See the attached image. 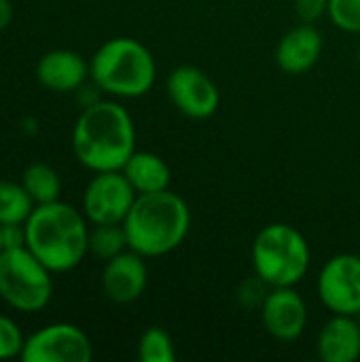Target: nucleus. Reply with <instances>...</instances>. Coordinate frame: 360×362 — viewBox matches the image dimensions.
Masks as SVG:
<instances>
[{
    "label": "nucleus",
    "mask_w": 360,
    "mask_h": 362,
    "mask_svg": "<svg viewBox=\"0 0 360 362\" xmlns=\"http://www.w3.org/2000/svg\"><path fill=\"white\" fill-rule=\"evenodd\" d=\"M323 47V34L312 23H301L280 38L276 47V64L286 74H303L316 66Z\"/></svg>",
    "instance_id": "nucleus-14"
},
{
    "label": "nucleus",
    "mask_w": 360,
    "mask_h": 362,
    "mask_svg": "<svg viewBox=\"0 0 360 362\" xmlns=\"http://www.w3.org/2000/svg\"><path fill=\"white\" fill-rule=\"evenodd\" d=\"M53 272L25 246L0 252V299L17 312L36 314L53 297Z\"/></svg>",
    "instance_id": "nucleus-6"
},
{
    "label": "nucleus",
    "mask_w": 360,
    "mask_h": 362,
    "mask_svg": "<svg viewBox=\"0 0 360 362\" xmlns=\"http://www.w3.org/2000/svg\"><path fill=\"white\" fill-rule=\"evenodd\" d=\"M327 15L339 30L360 34V0H329Z\"/></svg>",
    "instance_id": "nucleus-21"
},
{
    "label": "nucleus",
    "mask_w": 360,
    "mask_h": 362,
    "mask_svg": "<svg viewBox=\"0 0 360 362\" xmlns=\"http://www.w3.org/2000/svg\"><path fill=\"white\" fill-rule=\"evenodd\" d=\"M359 64H360V45H359Z\"/></svg>",
    "instance_id": "nucleus-28"
},
{
    "label": "nucleus",
    "mask_w": 360,
    "mask_h": 362,
    "mask_svg": "<svg viewBox=\"0 0 360 362\" xmlns=\"http://www.w3.org/2000/svg\"><path fill=\"white\" fill-rule=\"evenodd\" d=\"M312 252L308 240L291 225L274 223L263 227L252 244V267L269 288L295 286L310 269Z\"/></svg>",
    "instance_id": "nucleus-5"
},
{
    "label": "nucleus",
    "mask_w": 360,
    "mask_h": 362,
    "mask_svg": "<svg viewBox=\"0 0 360 362\" xmlns=\"http://www.w3.org/2000/svg\"><path fill=\"white\" fill-rule=\"evenodd\" d=\"M136 197L121 170L95 172L83 193V214L91 225H123Z\"/></svg>",
    "instance_id": "nucleus-8"
},
{
    "label": "nucleus",
    "mask_w": 360,
    "mask_h": 362,
    "mask_svg": "<svg viewBox=\"0 0 360 362\" xmlns=\"http://www.w3.org/2000/svg\"><path fill=\"white\" fill-rule=\"evenodd\" d=\"M146 282L149 269L144 257L129 248L104 263L102 291L112 303L127 305L138 301L146 291Z\"/></svg>",
    "instance_id": "nucleus-12"
},
{
    "label": "nucleus",
    "mask_w": 360,
    "mask_h": 362,
    "mask_svg": "<svg viewBox=\"0 0 360 362\" xmlns=\"http://www.w3.org/2000/svg\"><path fill=\"white\" fill-rule=\"evenodd\" d=\"M23 189L28 191V195L32 197V202L38 204H51L59 199L62 193V178L57 174V170L45 161H34L30 163L23 174L21 180Z\"/></svg>",
    "instance_id": "nucleus-17"
},
{
    "label": "nucleus",
    "mask_w": 360,
    "mask_h": 362,
    "mask_svg": "<svg viewBox=\"0 0 360 362\" xmlns=\"http://www.w3.org/2000/svg\"><path fill=\"white\" fill-rule=\"evenodd\" d=\"M34 206L21 182L0 180V225L25 223Z\"/></svg>",
    "instance_id": "nucleus-18"
},
{
    "label": "nucleus",
    "mask_w": 360,
    "mask_h": 362,
    "mask_svg": "<svg viewBox=\"0 0 360 362\" xmlns=\"http://www.w3.org/2000/svg\"><path fill=\"white\" fill-rule=\"evenodd\" d=\"M356 320H359V325H360V312H359V314H356Z\"/></svg>",
    "instance_id": "nucleus-27"
},
{
    "label": "nucleus",
    "mask_w": 360,
    "mask_h": 362,
    "mask_svg": "<svg viewBox=\"0 0 360 362\" xmlns=\"http://www.w3.org/2000/svg\"><path fill=\"white\" fill-rule=\"evenodd\" d=\"M138 358L142 362H174L176 348L174 339L166 329L151 327L140 335L138 341Z\"/></svg>",
    "instance_id": "nucleus-20"
},
{
    "label": "nucleus",
    "mask_w": 360,
    "mask_h": 362,
    "mask_svg": "<svg viewBox=\"0 0 360 362\" xmlns=\"http://www.w3.org/2000/svg\"><path fill=\"white\" fill-rule=\"evenodd\" d=\"M93 346L87 333L72 322H53L25 337L19 361L23 362H89Z\"/></svg>",
    "instance_id": "nucleus-7"
},
{
    "label": "nucleus",
    "mask_w": 360,
    "mask_h": 362,
    "mask_svg": "<svg viewBox=\"0 0 360 362\" xmlns=\"http://www.w3.org/2000/svg\"><path fill=\"white\" fill-rule=\"evenodd\" d=\"M0 229H2V246H4V250L25 246V223L0 225Z\"/></svg>",
    "instance_id": "nucleus-24"
},
{
    "label": "nucleus",
    "mask_w": 360,
    "mask_h": 362,
    "mask_svg": "<svg viewBox=\"0 0 360 362\" xmlns=\"http://www.w3.org/2000/svg\"><path fill=\"white\" fill-rule=\"evenodd\" d=\"M318 358L325 362H354L360 356V325L356 316L333 314L316 341Z\"/></svg>",
    "instance_id": "nucleus-15"
},
{
    "label": "nucleus",
    "mask_w": 360,
    "mask_h": 362,
    "mask_svg": "<svg viewBox=\"0 0 360 362\" xmlns=\"http://www.w3.org/2000/svg\"><path fill=\"white\" fill-rule=\"evenodd\" d=\"M157 76L153 53L136 38L106 40L89 62V78L112 98H140L151 91Z\"/></svg>",
    "instance_id": "nucleus-4"
},
{
    "label": "nucleus",
    "mask_w": 360,
    "mask_h": 362,
    "mask_svg": "<svg viewBox=\"0 0 360 362\" xmlns=\"http://www.w3.org/2000/svg\"><path fill=\"white\" fill-rule=\"evenodd\" d=\"M121 172L125 174V178L129 180L138 195L166 191L170 189L172 182L170 165L166 163V159L151 151H134V155L125 161Z\"/></svg>",
    "instance_id": "nucleus-16"
},
{
    "label": "nucleus",
    "mask_w": 360,
    "mask_h": 362,
    "mask_svg": "<svg viewBox=\"0 0 360 362\" xmlns=\"http://www.w3.org/2000/svg\"><path fill=\"white\" fill-rule=\"evenodd\" d=\"M13 2L11 0H0V30H6L13 21Z\"/></svg>",
    "instance_id": "nucleus-25"
},
{
    "label": "nucleus",
    "mask_w": 360,
    "mask_h": 362,
    "mask_svg": "<svg viewBox=\"0 0 360 362\" xmlns=\"http://www.w3.org/2000/svg\"><path fill=\"white\" fill-rule=\"evenodd\" d=\"M23 341L25 337L19 325L11 316L0 314V361L19 358L23 350Z\"/></svg>",
    "instance_id": "nucleus-22"
},
{
    "label": "nucleus",
    "mask_w": 360,
    "mask_h": 362,
    "mask_svg": "<svg viewBox=\"0 0 360 362\" xmlns=\"http://www.w3.org/2000/svg\"><path fill=\"white\" fill-rule=\"evenodd\" d=\"M123 229L129 250L144 259L163 257L176 250L189 235L191 210L187 202L170 189L142 193L125 216Z\"/></svg>",
    "instance_id": "nucleus-3"
},
{
    "label": "nucleus",
    "mask_w": 360,
    "mask_h": 362,
    "mask_svg": "<svg viewBox=\"0 0 360 362\" xmlns=\"http://www.w3.org/2000/svg\"><path fill=\"white\" fill-rule=\"evenodd\" d=\"M295 11L303 23H314L329 13V0H295Z\"/></svg>",
    "instance_id": "nucleus-23"
},
{
    "label": "nucleus",
    "mask_w": 360,
    "mask_h": 362,
    "mask_svg": "<svg viewBox=\"0 0 360 362\" xmlns=\"http://www.w3.org/2000/svg\"><path fill=\"white\" fill-rule=\"evenodd\" d=\"M127 248L129 244L123 225H93V229H89V255L100 261L106 263Z\"/></svg>",
    "instance_id": "nucleus-19"
},
{
    "label": "nucleus",
    "mask_w": 360,
    "mask_h": 362,
    "mask_svg": "<svg viewBox=\"0 0 360 362\" xmlns=\"http://www.w3.org/2000/svg\"><path fill=\"white\" fill-rule=\"evenodd\" d=\"M318 297L333 314L356 316L360 312V257L335 255L318 276Z\"/></svg>",
    "instance_id": "nucleus-9"
},
{
    "label": "nucleus",
    "mask_w": 360,
    "mask_h": 362,
    "mask_svg": "<svg viewBox=\"0 0 360 362\" xmlns=\"http://www.w3.org/2000/svg\"><path fill=\"white\" fill-rule=\"evenodd\" d=\"M89 78V64L72 49H53L36 62V81L53 93H70Z\"/></svg>",
    "instance_id": "nucleus-13"
},
{
    "label": "nucleus",
    "mask_w": 360,
    "mask_h": 362,
    "mask_svg": "<svg viewBox=\"0 0 360 362\" xmlns=\"http://www.w3.org/2000/svg\"><path fill=\"white\" fill-rule=\"evenodd\" d=\"M4 250V246H2V229H0V252Z\"/></svg>",
    "instance_id": "nucleus-26"
},
{
    "label": "nucleus",
    "mask_w": 360,
    "mask_h": 362,
    "mask_svg": "<svg viewBox=\"0 0 360 362\" xmlns=\"http://www.w3.org/2000/svg\"><path fill=\"white\" fill-rule=\"evenodd\" d=\"M72 151L81 165L95 172L121 170L136 151L129 112L112 100L87 104L72 127Z\"/></svg>",
    "instance_id": "nucleus-1"
},
{
    "label": "nucleus",
    "mask_w": 360,
    "mask_h": 362,
    "mask_svg": "<svg viewBox=\"0 0 360 362\" xmlns=\"http://www.w3.org/2000/svg\"><path fill=\"white\" fill-rule=\"evenodd\" d=\"M168 95L172 104L191 119H208L221 104L214 81L195 66H178L168 76Z\"/></svg>",
    "instance_id": "nucleus-10"
},
{
    "label": "nucleus",
    "mask_w": 360,
    "mask_h": 362,
    "mask_svg": "<svg viewBox=\"0 0 360 362\" xmlns=\"http://www.w3.org/2000/svg\"><path fill=\"white\" fill-rule=\"evenodd\" d=\"M87 216L57 199L34 206L25 221V248L53 274L72 272L89 255Z\"/></svg>",
    "instance_id": "nucleus-2"
},
{
    "label": "nucleus",
    "mask_w": 360,
    "mask_h": 362,
    "mask_svg": "<svg viewBox=\"0 0 360 362\" xmlns=\"http://www.w3.org/2000/svg\"><path fill=\"white\" fill-rule=\"evenodd\" d=\"M265 331L278 341H295L308 327V305L293 286H278L265 293L261 303Z\"/></svg>",
    "instance_id": "nucleus-11"
}]
</instances>
